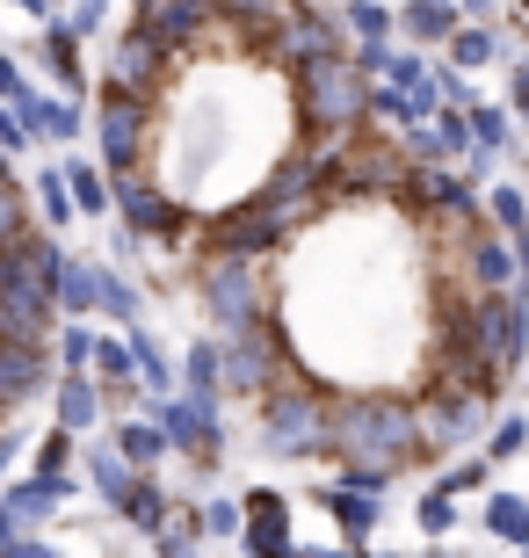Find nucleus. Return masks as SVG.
Masks as SVG:
<instances>
[{"instance_id":"b1692460","label":"nucleus","mask_w":529,"mask_h":558,"mask_svg":"<svg viewBox=\"0 0 529 558\" xmlns=\"http://www.w3.org/2000/svg\"><path fill=\"white\" fill-rule=\"evenodd\" d=\"M486 210H493V226L508 232V240H522V232H529V204H522V189H515V182H493L486 189Z\"/></svg>"},{"instance_id":"a878e982","label":"nucleus","mask_w":529,"mask_h":558,"mask_svg":"<svg viewBox=\"0 0 529 558\" xmlns=\"http://www.w3.org/2000/svg\"><path fill=\"white\" fill-rule=\"evenodd\" d=\"M37 210L51 218V226H65V218L81 210V204H73V189H65V167H44V174H37Z\"/></svg>"},{"instance_id":"4c0bfd02","label":"nucleus","mask_w":529,"mask_h":558,"mask_svg":"<svg viewBox=\"0 0 529 558\" xmlns=\"http://www.w3.org/2000/svg\"><path fill=\"white\" fill-rule=\"evenodd\" d=\"M15 544H22V522L8 515V500H0V551H15Z\"/></svg>"},{"instance_id":"f03ea898","label":"nucleus","mask_w":529,"mask_h":558,"mask_svg":"<svg viewBox=\"0 0 529 558\" xmlns=\"http://www.w3.org/2000/svg\"><path fill=\"white\" fill-rule=\"evenodd\" d=\"M326 428H334V392H320L298 363H290L262 399H254V435L268 457L290 464H326Z\"/></svg>"},{"instance_id":"f3484780","label":"nucleus","mask_w":529,"mask_h":558,"mask_svg":"<svg viewBox=\"0 0 529 558\" xmlns=\"http://www.w3.org/2000/svg\"><path fill=\"white\" fill-rule=\"evenodd\" d=\"M117 450L131 457L139 472H153L160 457H175V442H167V428H160V421H123V428H117Z\"/></svg>"},{"instance_id":"79ce46f5","label":"nucleus","mask_w":529,"mask_h":558,"mask_svg":"<svg viewBox=\"0 0 529 558\" xmlns=\"http://www.w3.org/2000/svg\"><path fill=\"white\" fill-rule=\"evenodd\" d=\"M392 558H399V551H392Z\"/></svg>"},{"instance_id":"ddd939ff","label":"nucleus","mask_w":529,"mask_h":558,"mask_svg":"<svg viewBox=\"0 0 529 558\" xmlns=\"http://www.w3.org/2000/svg\"><path fill=\"white\" fill-rule=\"evenodd\" d=\"M103 407H109V392H103V377H59V428H73V435H87L95 421H103Z\"/></svg>"},{"instance_id":"aec40b11","label":"nucleus","mask_w":529,"mask_h":558,"mask_svg":"<svg viewBox=\"0 0 529 558\" xmlns=\"http://www.w3.org/2000/svg\"><path fill=\"white\" fill-rule=\"evenodd\" d=\"M486 530L501 544H529V500L522 494H493L486 500Z\"/></svg>"},{"instance_id":"72a5a7b5","label":"nucleus","mask_w":529,"mask_h":558,"mask_svg":"<svg viewBox=\"0 0 529 558\" xmlns=\"http://www.w3.org/2000/svg\"><path fill=\"white\" fill-rule=\"evenodd\" d=\"M65 22H73L81 37H95V29L109 22V0H73V15H65Z\"/></svg>"},{"instance_id":"dca6fc26","label":"nucleus","mask_w":529,"mask_h":558,"mask_svg":"<svg viewBox=\"0 0 529 558\" xmlns=\"http://www.w3.org/2000/svg\"><path fill=\"white\" fill-rule=\"evenodd\" d=\"M341 22H348V37L363 44H392V29H399V8H377V0H341Z\"/></svg>"},{"instance_id":"9d476101","label":"nucleus","mask_w":529,"mask_h":558,"mask_svg":"<svg viewBox=\"0 0 529 558\" xmlns=\"http://www.w3.org/2000/svg\"><path fill=\"white\" fill-rule=\"evenodd\" d=\"M37 59L51 65V81H59L65 95H81V87H87V65H81V29H73V22H44Z\"/></svg>"},{"instance_id":"a211bd4d","label":"nucleus","mask_w":529,"mask_h":558,"mask_svg":"<svg viewBox=\"0 0 529 558\" xmlns=\"http://www.w3.org/2000/svg\"><path fill=\"white\" fill-rule=\"evenodd\" d=\"M65 189H73V204L95 210V218H103V210L117 204V182H109V174H103L95 160H65Z\"/></svg>"},{"instance_id":"f8f14e48","label":"nucleus","mask_w":529,"mask_h":558,"mask_svg":"<svg viewBox=\"0 0 529 558\" xmlns=\"http://www.w3.org/2000/svg\"><path fill=\"white\" fill-rule=\"evenodd\" d=\"M465 29V8L457 0H407L399 8V37H413V44H449Z\"/></svg>"},{"instance_id":"1a4fd4ad","label":"nucleus","mask_w":529,"mask_h":558,"mask_svg":"<svg viewBox=\"0 0 529 558\" xmlns=\"http://www.w3.org/2000/svg\"><path fill=\"white\" fill-rule=\"evenodd\" d=\"M320 508L334 515V530H341L348 544H363L370 530H377V494H370V486H348V478H326V486H320Z\"/></svg>"},{"instance_id":"ea45409f","label":"nucleus","mask_w":529,"mask_h":558,"mask_svg":"<svg viewBox=\"0 0 529 558\" xmlns=\"http://www.w3.org/2000/svg\"><path fill=\"white\" fill-rule=\"evenodd\" d=\"M457 8H465V15H493V0H457Z\"/></svg>"},{"instance_id":"6e6552de","label":"nucleus","mask_w":529,"mask_h":558,"mask_svg":"<svg viewBox=\"0 0 529 558\" xmlns=\"http://www.w3.org/2000/svg\"><path fill=\"white\" fill-rule=\"evenodd\" d=\"M15 109H22V124L37 131V145L44 138H51V145H73V138H87V131H95V117H81L65 95H37V87H29Z\"/></svg>"},{"instance_id":"c9c22d12","label":"nucleus","mask_w":529,"mask_h":558,"mask_svg":"<svg viewBox=\"0 0 529 558\" xmlns=\"http://www.w3.org/2000/svg\"><path fill=\"white\" fill-rule=\"evenodd\" d=\"M22 95H29V81H22V65L0 51V102H22Z\"/></svg>"},{"instance_id":"f704fd0d","label":"nucleus","mask_w":529,"mask_h":558,"mask_svg":"<svg viewBox=\"0 0 529 558\" xmlns=\"http://www.w3.org/2000/svg\"><path fill=\"white\" fill-rule=\"evenodd\" d=\"M508 109L529 124V59H522V65H508Z\"/></svg>"},{"instance_id":"9b49d317","label":"nucleus","mask_w":529,"mask_h":558,"mask_svg":"<svg viewBox=\"0 0 529 558\" xmlns=\"http://www.w3.org/2000/svg\"><path fill=\"white\" fill-rule=\"evenodd\" d=\"M65 494H73V478H22V486H8V515L22 522V530H37V522H51L65 508Z\"/></svg>"},{"instance_id":"6ab92c4d","label":"nucleus","mask_w":529,"mask_h":558,"mask_svg":"<svg viewBox=\"0 0 529 558\" xmlns=\"http://www.w3.org/2000/svg\"><path fill=\"white\" fill-rule=\"evenodd\" d=\"M189 377V392H204V399H225V341H196L182 363Z\"/></svg>"},{"instance_id":"2f4dec72","label":"nucleus","mask_w":529,"mask_h":558,"mask_svg":"<svg viewBox=\"0 0 529 558\" xmlns=\"http://www.w3.org/2000/svg\"><path fill=\"white\" fill-rule=\"evenodd\" d=\"M486 464L493 457H465L457 472H443V494H479V486H486Z\"/></svg>"},{"instance_id":"393cba45","label":"nucleus","mask_w":529,"mask_h":558,"mask_svg":"<svg viewBox=\"0 0 529 558\" xmlns=\"http://www.w3.org/2000/svg\"><path fill=\"white\" fill-rule=\"evenodd\" d=\"M465 117H471V138H479V153H508V109H493V102H465Z\"/></svg>"},{"instance_id":"2eb2a0df","label":"nucleus","mask_w":529,"mask_h":558,"mask_svg":"<svg viewBox=\"0 0 529 558\" xmlns=\"http://www.w3.org/2000/svg\"><path fill=\"white\" fill-rule=\"evenodd\" d=\"M103 262H65V283H59V312L65 319H87V312L103 305Z\"/></svg>"},{"instance_id":"20e7f679","label":"nucleus","mask_w":529,"mask_h":558,"mask_svg":"<svg viewBox=\"0 0 529 558\" xmlns=\"http://www.w3.org/2000/svg\"><path fill=\"white\" fill-rule=\"evenodd\" d=\"M153 421L167 428V442H175L182 457H196V472H218V457H225V421H218V399H204V392L153 399Z\"/></svg>"},{"instance_id":"4be33fe9","label":"nucleus","mask_w":529,"mask_h":558,"mask_svg":"<svg viewBox=\"0 0 529 558\" xmlns=\"http://www.w3.org/2000/svg\"><path fill=\"white\" fill-rule=\"evenodd\" d=\"M443 51H449V65H457V73H479V65H493V29L465 22V29H457V37H449Z\"/></svg>"},{"instance_id":"cd10ccee","label":"nucleus","mask_w":529,"mask_h":558,"mask_svg":"<svg viewBox=\"0 0 529 558\" xmlns=\"http://www.w3.org/2000/svg\"><path fill=\"white\" fill-rule=\"evenodd\" d=\"M95 312H109V319L131 333V327H139V290L123 283V276H103V305H95Z\"/></svg>"},{"instance_id":"c85d7f7f","label":"nucleus","mask_w":529,"mask_h":558,"mask_svg":"<svg viewBox=\"0 0 529 558\" xmlns=\"http://www.w3.org/2000/svg\"><path fill=\"white\" fill-rule=\"evenodd\" d=\"M522 442H529V421H493V435H486V457H493V464H501V457H515V450H522Z\"/></svg>"},{"instance_id":"a19ab883","label":"nucleus","mask_w":529,"mask_h":558,"mask_svg":"<svg viewBox=\"0 0 529 558\" xmlns=\"http://www.w3.org/2000/svg\"><path fill=\"white\" fill-rule=\"evenodd\" d=\"M522 15H529V0H522Z\"/></svg>"},{"instance_id":"f257e3e1","label":"nucleus","mask_w":529,"mask_h":558,"mask_svg":"<svg viewBox=\"0 0 529 558\" xmlns=\"http://www.w3.org/2000/svg\"><path fill=\"white\" fill-rule=\"evenodd\" d=\"M326 464L348 486L385 494L392 478L428 472V435H421V407L413 399H334V428H326Z\"/></svg>"},{"instance_id":"473e14b6","label":"nucleus","mask_w":529,"mask_h":558,"mask_svg":"<svg viewBox=\"0 0 529 558\" xmlns=\"http://www.w3.org/2000/svg\"><path fill=\"white\" fill-rule=\"evenodd\" d=\"M29 138H37V131L22 124V109H15V102H0V145H8V153H22Z\"/></svg>"},{"instance_id":"5701e85b","label":"nucleus","mask_w":529,"mask_h":558,"mask_svg":"<svg viewBox=\"0 0 529 558\" xmlns=\"http://www.w3.org/2000/svg\"><path fill=\"white\" fill-rule=\"evenodd\" d=\"M95 341H103V333L95 327H81V319H73V327H59V371L65 377H95Z\"/></svg>"},{"instance_id":"58836bf2","label":"nucleus","mask_w":529,"mask_h":558,"mask_svg":"<svg viewBox=\"0 0 529 558\" xmlns=\"http://www.w3.org/2000/svg\"><path fill=\"white\" fill-rule=\"evenodd\" d=\"M0 558H59V551H44V544H29V537H22L15 551H0Z\"/></svg>"},{"instance_id":"bb28decb","label":"nucleus","mask_w":529,"mask_h":558,"mask_svg":"<svg viewBox=\"0 0 529 558\" xmlns=\"http://www.w3.org/2000/svg\"><path fill=\"white\" fill-rule=\"evenodd\" d=\"M29 457H37V478H73V428H51Z\"/></svg>"},{"instance_id":"7ed1b4c3","label":"nucleus","mask_w":529,"mask_h":558,"mask_svg":"<svg viewBox=\"0 0 529 558\" xmlns=\"http://www.w3.org/2000/svg\"><path fill=\"white\" fill-rule=\"evenodd\" d=\"M298 102H305V124L312 131H356V124H370L377 117V81L363 73V59L348 51V59H312V65H298Z\"/></svg>"},{"instance_id":"7c9ffc66","label":"nucleus","mask_w":529,"mask_h":558,"mask_svg":"<svg viewBox=\"0 0 529 558\" xmlns=\"http://www.w3.org/2000/svg\"><path fill=\"white\" fill-rule=\"evenodd\" d=\"M449 522H457V494H443V486H435V494L421 500V530H428V537H443Z\"/></svg>"},{"instance_id":"39448f33","label":"nucleus","mask_w":529,"mask_h":558,"mask_svg":"<svg viewBox=\"0 0 529 558\" xmlns=\"http://www.w3.org/2000/svg\"><path fill=\"white\" fill-rule=\"evenodd\" d=\"M145 138H153V102H145V95H103V102H95V145H103L109 174L139 167Z\"/></svg>"},{"instance_id":"4468645a","label":"nucleus","mask_w":529,"mask_h":558,"mask_svg":"<svg viewBox=\"0 0 529 558\" xmlns=\"http://www.w3.org/2000/svg\"><path fill=\"white\" fill-rule=\"evenodd\" d=\"M117 515L131 522L139 537H160V530H175V500H167V486H153V478H139V486H131V500H123Z\"/></svg>"},{"instance_id":"423d86ee","label":"nucleus","mask_w":529,"mask_h":558,"mask_svg":"<svg viewBox=\"0 0 529 558\" xmlns=\"http://www.w3.org/2000/svg\"><path fill=\"white\" fill-rule=\"evenodd\" d=\"M59 341H15V349H0V407L29 414V399L59 392Z\"/></svg>"},{"instance_id":"0eeeda50","label":"nucleus","mask_w":529,"mask_h":558,"mask_svg":"<svg viewBox=\"0 0 529 558\" xmlns=\"http://www.w3.org/2000/svg\"><path fill=\"white\" fill-rule=\"evenodd\" d=\"M240 508H247V530H240V537H247V551H254V558H290V551H298V544H290V500L276 494V486L247 494Z\"/></svg>"},{"instance_id":"c756f323","label":"nucleus","mask_w":529,"mask_h":558,"mask_svg":"<svg viewBox=\"0 0 529 558\" xmlns=\"http://www.w3.org/2000/svg\"><path fill=\"white\" fill-rule=\"evenodd\" d=\"M240 530H247V508H232V500L204 508V537H240Z\"/></svg>"},{"instance_id":"412c9836","label":"nucleus","mask_w":529,"mask_h":558,"mask_svg":"<svg viewBox=\"0 0 529 558\" xmlns=\"http://www.w3.org/2000/svg\"><path fill=\"white\" fill-rule=\"evenodd\" d=\"M22 232H37V218H29V189L8 174V182H0V247H15Z\"/></svg>"},{"instance_id":"e433bc0d","label":"nucleus","mask_w":529,"mask_h":558,"mask_svg":"<svg viewBox=\"0 0 529 558\" xmlns=\"http://www.w3.org/2000/svg\"><path fill=\"white\" fill-rule=\"evenodd\" d=\"M15 450H22V414L0 428V486H8V457H15Z\"/></svg>"}]
</instances>
